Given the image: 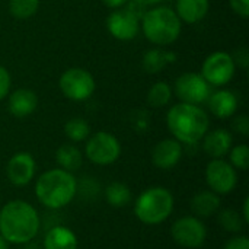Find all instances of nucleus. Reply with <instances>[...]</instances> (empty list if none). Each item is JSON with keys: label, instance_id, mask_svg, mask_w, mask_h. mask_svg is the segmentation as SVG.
<instances>
[{"label": "nucleus", "instance_id": "25", "mask_svg": "<svg viewBox=\"0 0 249 249\" xmlns=\"http://www.w3.org/2000/svg\"><path fill=\"white\" fill-rule=\"evenodd\" d=\"M64 133L71 142H83L89 137L90 134V127L89 123L80 117H73L70 118L66 125H64Z\"/></svg>", "mask_w": 249, "mask_h": 249}, {"label": "nucleus", "instance_id": "18", "mask_svg": "<svg viewBox=\"0 0 249 249\" xmlns=\"http://www.w3.org/2000/svg\"><path fill=\"white\" fill-rule=\"evenodd\" d=\"M209 108L214 117L220 120L229 118L238 109V98L231 90H217L209 98Z\"/></svg>", "mask_w": 249, "mask_h": 249}, {"label": "nucleus", "instance_id": "5", "mask_svg": "<svg viewBox=\"0 0 249 249\" xmlns=\"http://www.w3.org/2000/svg\"><path fill=\"white\" fill-rule=\"evenodd\" d=\"M174 212V196L168 188L152 187L144 190L134 203V214L144 225H159Z\"/></svg>", "mask_w": 249, "mask_h": 249}, {"label": "nucleus", "instance_id": "11", "mask_svg": "<svg viewBox=\"0 0 249 249\" xmlns=\"http://www.w3.org/2000/svg\"><path fill=\"white\" fill-rule=\"evenodd\" d=\"M174 92L185 104H203L210 95V85L198 73H184L175 80Z\"/></svg>", "mask_w": 249, "mask_h": 249}, {"label": "nucleus", "instance_id": "21", "mask_svg": "<svg viewBox=\"0 0 249 249\" xmlns=\"http://www.w3.org/2000/svg\"><path fill=\"white\" fill-rule=\"evenodd\" d=\"M55 160L58 166L67 172H76L83 163V156L77 147L73 144H63L55 152Z\"/></svg>", "mask_w": 249, "mask_h": 249}, {"label": "nucleus", "instance_id": "9", "mask_svg": "<svg viewBox=\"0 0 249 249\" xmlns=\"http://www.w3.org/2000/svg\"><path fill=\"white\" fill-rule=\"evenodd\" d=\"M236 64L233 57L225 51L212 53L203 63L201 76L206 79L209 85L213 86H225L235 76Z\"/></svg>", "mask_w": 249, "mask_h": 249}, {"label": "nucleus", "instance_id": "26", "mask_svg": "<svg viewBox=\"0 0 249 249\" xmlns=\"http://www.w3.org/2000/svg\"><path fill=\"white\" fill-rule=\"evenodd\" d=\"M39 9V0H9V12L16 19L32 18Z\"/></svg>", "mask_w": 249, "mask_h": 249}, {"label": "nucleus", "instance_id": "10", "mask_svg": "<svg viewBox=\"0 0 249 249\" xmlns=\"http://www.w3.org/2000/svg\"><path fill=\"white\" fill-rule=\"evenodd\" d=\"M206 181L217 196L231 194L238 184L236 169L223 159H212L206 168Z\"/></svg>", "mask_w": 249, "mask_h": 249}, {"label": "nucleus", "instance_id": "17", "mask_svg": "<svg viewBox=\"0 0 249 249\" xmlns=\"http://www.w3.org/2000/svg\"><path fill=\"white\" fill-rule=\"evenodd\" d=\"M210 3L209 0H177L175 13L181 22L185 23H198L209 13Z\"/></svg>", "mask_w": 249, "mask_h": 249}, {"label": "nucleus", "instance_id": "24", "mask_svg": "<svg viewBox=\"0 0 249 249\" xmlns=\"http://www.w3.org/2000/svg\"><path fill=\"white\" fill-rule=\"evenodd\" d=\"M172 98V89L165 82H156L147 92V104L152 108H162L168 105Z\"/></svg>", "mask_w": 249, "mask_h": 249}, {"label": "nucleus", "instance_id": "19", "mask_svg": "<svg viewBox=\"0 0 249 249\" xmlns=\"http://www.w3.org/2000/svg\"><path fill=\"white\" fill-rule=\"evenodd\" d=\"M79 241L76 233L66 226H53L45 238L44 249H77Z\"/></svg>", "mask_w": 249, "mask_h": 249}, {"label": "nucleus", "instance_id": "7", "mask_svg": "<svg viewBox=\"0 0 249 249\" xmlns=\"http://www.w3.org/2000/svg\"><path fill=\"white\" fill-rule=\"evenodd\" d=\"M121 144L118 139L108 131H98L86 143V158L99 166H107L118 160Z\"/></svg>", "mask_w": 249, "mask_h": 249}, {"label": "nucleus", "instance_id": "2", "mask_svg": "<svg viewBox=\"0 0 249 249\" xmlns=\"http://www.w3.org/2000/svg\"><path fill=\"white\" fill-rule=\"evenodd\" d=\"M166 124L175 140L184 144H196L209 131L210 121L206 111L198 105L179 102L169 109Z\"/></svg>", "mask_w": 249, "mask_h": 249}, {"label": "nucleus", "instance_id": "6", "mask_svg": "<svg viewBox=\"0 0 249 249\" xmlns=\"http://www.w3.org/2000/svg\"><path fill=\"white\" fill-rule=\"evenodd\" d=\"M58 86H60L61 93L67 99L76 101V102H82V101L89 99L96 89V83H95L93 76L82 67L67 69L60 76Z\"/></svg>", "mask_w": 249, "mask_h": 249}, {"label": "nucleus", "instance_id": "8", "mask_svg": "<svg viewBox=\"0 0 249 249\" xmlns=\"http://www.w3.org/2000/svg\"><path fill=\"white\" fill-rule=\"evenodd\" d=\"M171 235L179 247L197 249L203 247L207 239V228L201 219L196 216H184L172 225Z\"/></svg>", "mask_w": 249, "mask_h": 249}, {"label": "nucleus", "instance_id": "35", "mask_svg": "<svg viewBox=\"0 0 249 249\" xmlns=\"http://www.w3.org/2000/svg\"><path fill=\"white\" fill-rule=\"evenodd\" d=\"M245 220V223L248 225L249 223V198L247 197L245 201H244V210H242V214H241Z\"/></svg>", "mask_w": 249, "mask_h": 249}, {"label": "nucleus", "instance_id": "22", "mask_svg": "<svg viewBox=\"0 0 249 249\" xmlns=\"http://www.w3.org/2000/svg\"><path fill=\"white\" fill-rule=\"evenodd\" d=\"M175 61V54L171 51H165L160 48H153L149 50L144 55H143V69L153 74V73H159L166 64L174 63Z\"/></svg>", "mask_w": 249, "mask_h": 249}, {"label": "nucleus", "instance_id": "13", "mask_svg": "<svg viewBox=\"0 0 249 249\" xmlns=\"http://www.w3.org/2000/svg\"><path fill=\"white\" fill-rule=\"evenodd\" d=\"M35 169L36 163L34 156L28 152H19L9 159L6 166V175L12 185L25 187L34 179Z\"/></svg>", "mask_w": 249, "mask_h": 249}, {"label": "nucleus", "instance_id": "27", "mask_svg": "<svg viewBox=\"0 0 249 249\" xmlns=\"http://www.w3.org/2000/svg\"><path fill=\"white\" fill-rule=\"evenodd\" d=\"M219 223L220 226L232 233H239L242 232V229L245 228V220L244 217L239 214V212L233 210V209H226L219 214Z\"/></svg>", "mask_w": 249, "mask_h": 249}, {"label": "nucleus", "instance_id": "36", "mask_svg": "<svg viewBox=\"0 0 249 249\" xmlns=\"http://www.w3.org/2000/svg\"><path fill=\"white\" fill-rule=\"evenodd\" d=\"M137 4L140 6H150V4H158V3H162L163 0H134Z\"/></svg>", "mask_w": 249, "mask_h": 249}, {"label": "nucleus", "instance_id": "30", "mask_svg": "<svg viewBox=\"0 0 249 249\" xmlns=\"http://www.w3.org/2000/svg\"><path fill=\"white\" fill-rule=\"evenodd\" d=\"M223 249H249V239L245 235L233 236L225 244Z\"/></svg>", "mask_w": 249, "mask_h": 249}, {"label": "nucleus", "instance_id": "33", "mask_svg": "<svg viewBox=\"0 0 249 249\" xmlns=\"http://www.w3.org/2000/svg\"><path fill=\"white\" fill-rule=\"evenodd\" d=\"M232 57H233V55H232ZM233 61H235V64H238V66H241V67H244V69L248 67L249 53L248 50H247V47H241L239 50H236L235 57H233Z\"/></svg>", "mask_w": 249, "mask_h": 249}, {"label": "nucleus", "instance_id": "32", "mask_svg": "<svg viewBox=\"0 0 249 249\" xmlns=\"http://www.w3.org/2000/svg\"><path fill=\"white\" fill-rule=\"evenodd\" d=\"M233 130L242 136L249 134V120L247 115H239L233 120Z\"/></svg>", "mask_w": 249, "mask_h": 249}, {"label": "nucleus", "instance_id": "3", "mask_svg": "<svg viewBox=\"0 0 249 249\" xmlns=\"http://www.w3.org/2000/svg\"><path fill=\"white\" fill-rule=\"evenodd\" d=\"M77 194V179L71 172L61 168L50 169L39 175L35 182L38 201L50 210H60L71 203Z\"/></svg>", "mask_w": 249, "mask_h": 249}, {"label": "nucleus", "instance_id": "31", "mask_svg": "<svg viewBox=\"0 0 249 249\" xmlns=\"http://www.w3.org/2000/svg\"><path fill=\"white\" fill-rule=\"evenodd\" d=\"M232 10L241 18L247 19L249 16V0H229Z\"/></svg>", "mask_w": 249, "mask_h": 249}, {"label": "nucleus", "instance_id": "14", "mask_svg": "<svg viewBox=\"0 0 249 249\" xmlns=\"http://www.w3.org/2000/svg\"><path fill=\"white\" fill-rule=\"evenodd\" d=\"M181 158L182 143H179L175 139H165L159 142L152 150V163L162 171L175 168Z\"/></svg>", "mask_w": 249, "mask_h": 249}, {"label": "nucleus", "instance_id": "16", "mask_svg": "<svg viewBox=\"0 0 249 249\" xmlns=\"http://www.w3.org/2000/svg\"><path fill=\"white\" fill-rule=\"evenodd\" d=\"M9 112L16 118H25L31 115L38 107V96L31 89H16L9 96Z\"/></svg>", "mask_w": 249, "mask_h": 249}, {"label": "nucleus", "instance_id": "1", "mask_svg": "<svg viewBox=\"0 0 249 249\" xmlns=\"http://www.w3.org/2000/svg\"><path fill=\"white\" fill-rule=\"evenodd\" d=\"M39 232V214L25 200H12L0 207V235L7 244H29Z\"/></svg>", "mask_w": 249, "mask_h": 249}, {"label": "nucleus", "instance_id": "34", "mask_svg": "<svg viewBox=\"0 0 249 249\" xmlns=\"http://www.w3.org/2000/svg\"><path fill=\"white\" fill-rule=\"evenodd\" d=\"M101 1L109 9H120L121 6L127 3V0H101Z\"/></svg>", "mask_w": 249, "mask_h": 249}, {"label": "nucleus", "instance_id": "23", "mask_svg": "<svg viewBox=\"0 0 249 249\" xmlns=\"http://www.w3.org/2000/svg\"><path fill=\"white\" fill-rule=\"evenodd\" d=\"M105 200L111 207L121 209V207H125L130 204L131 191L125 184L115 181V182H111L105 188Z\"/></svg>", "mask_w": 249, "mask_h": 249}, {"label": "nucleus", "instance_id": "15", "mask_svg": "<svg viewBox=\"0 0 249 249\" xmlns=\"http://www.w3.org/2000/svg\"><path fill=\"white\" fill-rule=\"evenodd\" d=\"M232 134L225 128L207 131L203 137V149L213 159H223L232 149Z\"/></svg>", "mask_w": 249, "mask_h": 249}, {"label": "nucleus", "instance_id": "4", "mask_svg": "<svg viewBox=\"0 0 249 249\" xmlns=\"http://www.w3.org/2000/svg\"><path fill=\"white\" fill-rule=\"evenodd\" d=\"M144 36L155 45L163 47L175 42L181 34V20L174 9L159 6L147 10L142 18Z\"/></svg>", "mask_w": 249, "mask_h": 249}, {"label": "nucleus", "instance_id": "37", "mask_svg": "<svg viewBox=\"0 0 249 249\" xmlns=\"http://www.w3.org/2000/svg\"><path fill=\"white\" fill-rule=\"evenodd\" d=\"M0 249H9V244L6 242V239L0 235Z\"/></svg>", "mask_w": 249, "mask_h": 249}, {"label": "nucleus", "instance_id": "12", "mask_svg": "<svg viewBox=\"0 0 249 249\" xmlns=\"http://www.w3.org/2000/svg\"><path fill=\"white\" fill-rule=\"evenodd\" d=\"M109 34L118 41H131L137 36L140 28V18L136 10L115 9L107 19Z\"/></svg>", "mask_w": 249, "mask_h": 249}, {"label": "nucleus", "instance_id": "29", "mask_svg": "<svg viewBox=\"0 0 249 249\" xmlns=\"http://www.w3.org/2000/svg\"><path fill=\"white\" fill-rule=\"evenodd\" d=\"M10 85H12V79H10V74H9L7 69L0 66V101L4 99L9 95Z\"/></svg>", "mask_w": 249, "mask_h": 249}, {"label": "nucleus", "instance_id": "28", "mask_svg": "<svg viewBox=\"0 0 249 249\" xmlns=\"http://www.w3.org/2000/svg\"><path fill=\"white\" fill-rule=\"evenodd\" d=\"M231 152V165L235 169L247 171L249 168V147L247 144H238Z\"/></svg>", "mask_w": 249, "mask_h": 249}, {"label": "nucleus", "instance_id": "20", "mask_svg": "<svg viewBox=\"0 0 249 249\" xmlns=\"http://www.w3.org/2000/svg\"><path fill=\"white\" fill-rule=\"evenodd\" d=\"M191 210L198 219H207L217 213L220 207V197L213 191H200L191 200Z\"/></svg>", "mask_w": 249, "mask_h": 249}]
</instances>
